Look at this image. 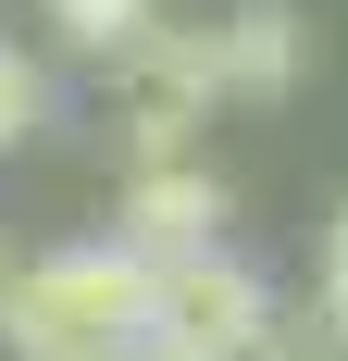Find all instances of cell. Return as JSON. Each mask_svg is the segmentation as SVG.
Instances as JSON below:
<instances>
[{"label": "cell", "instance_id": "obj_2", "mask_svg": "<svg viewBox=\"0 0 348 361\" xmlns=\"http://www.w3.org/2000/svg\"><path fill=\"white\" fill-rule=\"evenodd\" d=\"M112 125H125V162H162V149H199L211 100H224V63H211V25H162L149 13L125 50H112Z\"/></svg>", "mask_w": 348, "mask_h": 361}, {"label": "cell", "instance_id": "obj_8", "mask_svg": "<svg viewBox=\"0 0 348 361\" xmlns=\"http://www.w3.org/2000/svg\"><path fill=\"white\" fill-rule=\"evenodd\" d=\"M199 361H311V324H299L286 299H261V312H249V324H224Z\"/></svg>", "mask_w": 348, "mask_h": 361}, {"label": "cell", "instance_id": "obj_1", "mask_svg": "<svg viewBox=\"0 0 348 361\" xmlns=\"http://www.w3.org/2000/svg\"><path fill=\"white\" fill-rule=\"evenodd\" d=\"M149 336V262L125 237H75V250H25L13 299H0V349L13 361H100Z\"/></svg>", "mask_w": 348, "mask_h": 361}, {"label": "cell", "instance_id": "obj_5", "mask_svg": "<svg viewBox=\"0 0 348 361\" xmlns=\"http://www.w3.org/2000/svg\"><path fill=\"white\" fill-rule=\"evenodd\" d=\"M211 63H224V100H286V87L311 75V25H299L286 0H237V13L211 25Z\"/></svg>", "mask_w": 348, "mask_h": 361}, {"label": "cell", "instance_id": "obj_10", "mask_svg": "<svg viewBox=\"0 0 348 361\" xmlns=\"http://www.w3.org/2000/svg\"><path fill=\"white\" fill-rule=\"evenodd\" d=\"M100 361H174V349H162V336H125V349H100Z\"/></svg>", "mask_w": 348, "mask_h": 361}, {"label": "cell", "instance_id": "obj_6", "mask_svg": "<svg viewBox=\"0 0 348 361\" xmlns=\"http://www.w3.org/2000/svg\"><path fill=\"white\" fill-rule=\"evenodd\" d=\"M37 13H50V37H63V50H87V63H112V50L149 25V0H37Z\"/></svg>", "mask_w": 348, "mask_h": 361}, {"label": "cell", "instance_id": "obj_4", "mask_svg": "<svg viewBox=\"0 0 348 361\" xmlns=\"http://www.w3.org/2000/svg\"><path fill=\"white\" fill-rule=\"evenodd\" d=\"M261 262H237V250H187V262H149V336H162L174 361H199L224 324H249L261 312Z\"/></svg>", "mask_w": 348, "mask_h": 361}, {"label": "cell", "instance_id": "obj_11", "mask_svg": "<svg viewBox=\"0 0 348 361\" xmlns=\"http://www.w3.org/2000/svg\"><path fill=\"white\" fill-rule=\"evenodd\" d=\"M0 299H13V224H0Z\"/></svg>", "mask_w": 348, "mask_h": 361}, {"label": "cell", "instance_id": "obj_7", "mask_svg": "<svg viewBox=\"0 0 348 361\" xmlns=\"http://www.w3.org/2000/svg\"><path fill=\"white\" fill-rule=\"evenodd\" d=\"M37 125H50V63L0 37V162H13V149H25Z\"/></svg>", "mask_w": 348, "mask_h": 361}, {"label": "cell", "instance_id": "obj_9", "mask_svg": "<svg viewBox=\"0 0 348 361\" xmlns=\"http://www.w3.org/2000/svg\"><path fill=\"white\" fill-rule=\"evenodd\" d=\"M323 349L348 361V200H336V224H323Z\"/></svg>", "mask_w": 348, "mask_h": 361}, {"label": "cell", "instance_id": "obj_3", "mask_svg": "<svg viewBox=\"0 0 348 361\" xmlns=\"http://www.w3.org/2000/svg\"><path fill=\"white\" fill-rule=\"evenodd\" d=\"M224 224H237V200H224V175H211L199 149L125 162V187H112V237H125L137 262H187V250H224Z\"/></svg>", "mask_w": 348, "mask_h": 361}]
</instances>
